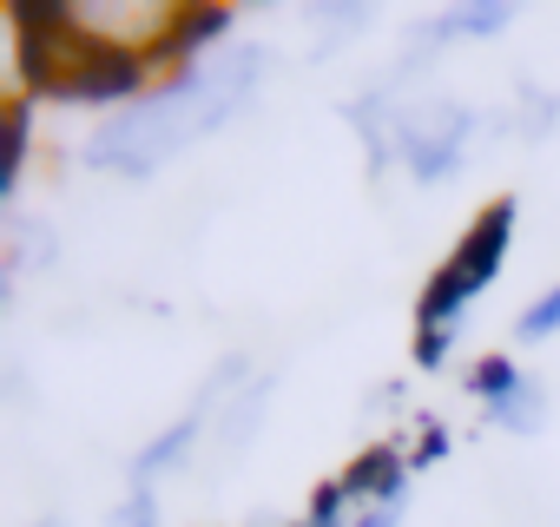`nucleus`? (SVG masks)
Returning a JSON list of instances; mask_svg holds the SVG:
<instances>
[{"instance_id":"nucleus-1","label":"nucleus","mask_w":560,"mask_h":527,"mask_svg":"<svg viewBox=\"0 0 560 527\" xmlns=\"http://www.w3.org/2000/svg\"><path fill=\"white\" fill-rule=\"evenodd\" d=\"M257 73H264V47H224V54H211V60H191L165 93H152V99H139L132 113L106 119V126L86 139V159H93V165H113V172H126V178H145V172H159L172 152H185L191 139L218 132V126L250 99Z\"/></svg>"},{"instance_id":"nucleus-2","label":"nucleus","mask_w":560,"mask_h":527,"mask_svg":"<svg viewBox=\"0 0 560 527\" xmlns=\"http://www.w3.org/2000/svg\"><path fill=\"white\" fill-rule=\"evenodd\" d=\"M508 237H514V198L488 204V211L475 218V231L462 237V250L435 271V284H429V297H422V337H455L462 304L494 284L501 257H508Z\"/></svg>"},{"instance_id":"nucleus-3","label":"nucleus","mask_w":560,"mask_h":527,"mask_svg":"<svg viewBox=\"0 0 560 527\" xmlns=\"http://www.w3.org/2000/svg\"><path fill=\"white\" fill-rule=\"evenodd\" d=\"M468 139H475V113H462V106L409 113V119L396 126V145H402V159L416 165V178H448V172L462 165Z\"/></svg>"},{"instance_id":"nucleus-4","label":"nucleus","mask_w":560,"mask_h":527,"mask_svg":"<svg viewBox=\"0 0 560 527\" xmlns=\"http://www.w3.org/2000/svg\"><path fill=\"white\" fill-rule=\"evenodd\" d=\"M337 488H343V494H370L376 507H396V501H402V488H409V461H402L396 448H370V455L337 481Z\"/></svg>"},{"instance_id":"nucleus-5","label":"nucleus","mask_w":560,"mask_h":527,"mask_svg":"<svg viewBox=\"0 0 560 527\" xmlns=\"http://www.w3.org/2000/svg\"><path fill=\"white\" fill-rule=\"evenodd\" d=\"M211 396H224V389H211ZM211 396H205V402H198V409H191L178 429H165V435H159V442H152V448L132 461V481H139V488H145L152 475H165L172 461H185V455H191V442H198V429H205V409H211Z\"/></svg>"},{"instance_id":"nucleus-6","label":"nucleus","mask_w":560,"mask_h":527,"mask_svg":"<svg viewBox=\"0 0 560 527\" xmlns=\"http://www.w3.org/2000/svg\"><path fill=\"white\" fill-rule=\"evenodd\" d=\"M514 21V8H455L448 21H435L422 40H462V34H475V40H488V34H501Z\"/></svg>"},{"instance_id":"nucleus-7","label":"nucleus","mask_w":560,"mask_h":527,"mask_svg":"<svg viewBox=\"0 0 560 527\" xmlns=\"http://www.w3.org/2000/svg\"><path fill=\"white\" fill-rule=\"evenodd\" d=\"M514 389H521V376H514V363H508V356H481V363H475V396H481L488 409H494V402H508Z\"/></svg>"},{"instance_id":"nucleus-8","label":"nucleus","mask_w":560,"mask_h":527,"mask_svg":"<svg viewBox=\"0 0 560 527\" xmlns=\"http://www.w3.org/2000/svg\"><path fill=\"white\" fill-rule=\"evenodd\" d=\"M231 34V14L224 8H198L185 27H178V54H198V47H211V40H224Z\"/></svg>"},{"instance_id":"nucleus-9","label":"nucleus","mask_w":560,"mask_h":527,"mask_svg":"<svg viewBox=\"0 0 560 527\" xmlns=\"http://www.w3.org/2000/svg\"><path fill=\"white\" fill-rule=\"evenodd\" d=\"M488 415H494L501 429H534V422L547 415V402H540V389H527V383H521V389H514L508 402H494Z\"/></svg>"},{"instance_id":"nucleus-10","label":"nucleus","mask_w":560,"mask_h":527,"mask_svg":"<svg viewBox=\"0 0 560 527\" xmlns=\"http://www.w3.org/2000/svg\"><path fill=\"white\" fill-rule=\"evenodd\" d=\"M264 402H270V383H250L244 389V402L231 409V422H224V448H244L250 442V422L264 415Z\"/></svg>"},{"instance_id":"nucleus-11","label":"nucleus","mask_w":560,"mask_h":527,"mask_svg":"<svg viewBox=\"0 0 560 527\" xmlns=\"http://www.w3.org/2000/svg\"><path fill=\"white\" fill-rule=\"evenodd\" d=\"M553 330H560V291H547L540 304L521 311V337H527V343H540V337H553Z\"/></svg>"},{"instance_id":"nucleus-12","label":"nucleus","mask_w":560,"mask_h":527,"mask_svg":"<svg viewBox=\"0 0 560 527\" xmlns=\"http://www.w3.org/2000/svg\"><path fill=\"white\" fill-rule=\"evenodd\" d=\"M343 501H350L343 488H324V501L311 507V520H304V527H337V520H343Z\"/></svg>"},{"instance_id":"nucleus-13","label":"nucleus","mask_w":560,"mask_h":527,"mask_svg":"<svg viewBox=\"0 0 560 527\" xmlns=\"http://www.w3.org/2000/svg\"><path fill=\"white\" fill-rule=\"evenodd\" d=\"M396 520H402V501H396V507H370L357 527H396Z\"/></svg>"}]
</instances>
